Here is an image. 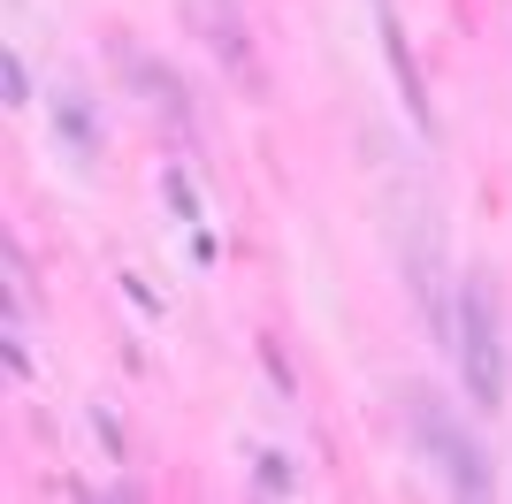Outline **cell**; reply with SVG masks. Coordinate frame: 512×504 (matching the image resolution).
I'll use <instances>...</instances> for the list:
<instances>
[{"instance_id":"ba28073f","label":"cell","mask_w":512,"mask_h":504,"mask_svg":"<svg viewBox=\"0 0 512 504\" xmlns=\"http://www.w3.org/2000/svg\"><path fill=\"white\" fill-rule=\"evenodd\" d=\"M0 100H8V107H23V100H31V77H23V62H16V54L0 62Z\"/></svg>"},{"instance_id":"52a82bcc","label":"cell","mask_w":512,"mask_h":504,"mask_svg":"<svg viewBox=\"0 0 512 504\" xmlns=\"http://www.w3.org/2000/svg\"><path fill=\"white\" fill-rule=\"evenodd\" d=\"M253 489H291V459H283V451H260V466H253Z\"/></svg>"},{"instance_id":"7a4b0ae2","label":"cell","mask_w":512,"mask_h":504,"mask_svg":"<svg viewBox=\"0 0 512 504\" xmlns=\"http://www.w3.org/2000/svg\"><path fill=\"white\" fill-rule=\"evenodd\" d=\"M413 420H421V443L436 451V466H444V482L459 489V497H490V466H482V451H474L459 428H444V413L436 405H413Z\"/></svg>"},{"instance_id":"8992f818","label":"cell","mask_w":512,"mask_h":504,"mask_svg":"<svg viewBox=\"0 0 512 504\" xmlns=\"http://www.w3.org/2000/svg\"><path fill=\"white\" fill-rule=\"evenodd\" d=\"M62 130H69V146H77V153H92V146H100V130H92V115H85L77 100H62Z\"/></svg>"},{"instance_id":"3957f363","label":"cell","mask_w":512,"mask_h":504,"mask_svg":"<svg viewBox=\"0 0 512 504\" xmlns=\"http://www.w3.org/2000/svg\"><path fill=\"white\" fill-rule=\"evenodd\" d=\"M192 23H199V39L214 46V62L230 69L245 92H260V62H253V39H245V16H237L230 0H192Z\"/></svg>"},{"instance_id":"5b68a950","label":"cell","mask_w":512,"mask_h":504,"mask_svg":"<svg viewBox=\"0 0 512 504\" xmlns=\"http://www.w3.org/2000/svg\"><path fill=\"white\" fill-rule=\"evenodd\" d=\"M130 84H138V92H146L153 107L184 115V84H176V69H161V62H130Z\"/></svg>"},{"instance_id":"6da1fadb","label":"cell","mask_w":512,"mask_h":504,"mask_svg":"<svg viewBox=\"0 0 512 504\" xmlns=\"http://www.w3.org/2000/svg\"><path fill=\"white\" fill-rule=\"evenodd\" d=\"M451 352H459V382L482 413L505 405V314H497V283L482 268L459 283V321H451Z\"/></svg>"},{"instance_id":"277c9868","label":"cell","mask_w":512,"mask_h":504,"mask_svg":"<svg viewBox=\"0 0 512 504\" xmlns=\"http://www.w3.org/2000/svg\"><path fill=\"white\" fill-rule=\"evenodd\" d=\"M383 54H390V69H398V92H406V115L413 123H436L428 115V92H421V69H413V46H406V31H398V16H383Z\"/></svg>"}]
</instances>
